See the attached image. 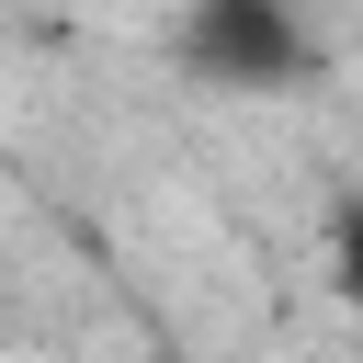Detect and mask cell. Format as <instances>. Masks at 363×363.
Returning <instances> with one entry per match:
<instances>
[{
  "instance_id": "1",
  "label": "cell",
  "mask_w": 363,
  "mask_h": 363,
  "mask_svg": "<svg viewBox=\"0 0 363 363\" xmlns=\"http://www.w3.org/2000/svg\"><path fill=\"white\" fill-rule=\"evenodd\" d=\"M170 57H182L204 91H295V79L318 68L295 0H182Z\"/></svg>"
},
{
  "instance_id": "2",
  "label": "cell",
  "mask_w": 363,
  "mask_h": 363,
  "mask_svg": "<svg viewBox=\"0 0 363 363\" xmlns=\"http://www.w3.org/2000/svg\"><path fill=\"white\" fill-rule=\"evenodd\" d=\"M318 272H329V295L363 318V193L329 204V227H318Z\"/></svg>"
}]
</instances>
